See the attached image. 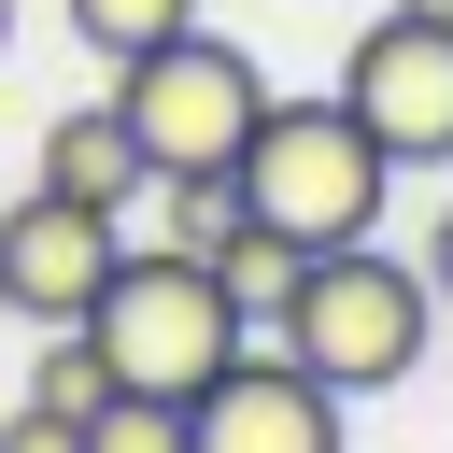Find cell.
Returning a JSON list of instances; mask_svg holds the SVG:
<instances>
[{"label": "cell", "mask_w": 453, "mask_h": 453, "mask_svg": "<svg viewBox=\"0 0 453 453\" xmlns=\"http://www.w3.org/2000/svg\"><path fill=\"white\" fill-rule=\"evenodd\" d=\"M382 198H396V156L382 127L326 85V99H269L255 142H241V212L297 255H340V241H382Z\"/></svg>", "instance_id": "1"}, {"label": "cell", "mask_w": 453, "mask_h": 453, "mask_svg": "<svg viewBox=\"0 0 453 453\" xmlns=\"http://www.w3.org/2000/svg\"><path fill=\"white\" fill-rule=\"evenodd\" d=\"M269 340H283L311 382L382 396V382H411V368H425V340H439V283H425V255L340 241V255H311V269H297V311H283Z\"/></svg>", "instance_id": "2"}, {"label": "cell", "mask_w": 453, "mask_h": 453, "mask_svg": "<svg viewBox=\"0 0 453 453\" xmlns=\"http://www.w3.org/2000/svg\"><path fill=\"white\" fill-rule=\"evenodd\" d=\"M85 340L113 354V396H198L226 354H255V326H241V297L212 283V255H170V241H127V255H113Z\"/></svg>", "instance_id": "3"}, {"label": "cell", "mask_w": 453, "mask_h": 453, "mask_svg": "<svg viewBox=\"0 0 453 453\" xmlns=\"http://www.w3.org/2000/svg\"><path fill=\"white\" fill-rule=\"evenodd\" d=\"M113 113H127L142 170H241V142L269 113V71L226 28H184V42H156V57L113 71Z\"/></svg>", "instance_id": "4"}, {"label": "cell", "mask_w": 453, "mask_h": 453, "mask_svg": "<svg viewBox=\"0 0 453 453\" xmlns=\"http://www.w3.org/2000/svg\"><path fill=\"white\" fill-rule=\"evenodd\" d=\"M340 99L382 127L396 170H453V0H396L354 28L340 57Z\"/></svg>", "instance_id": "5"}, {"label": "cell", "mask_w": 453, "mask_h": 453, "mask_svg": "<svg viewBox=\"0 0 453 453\" xmlns=\"http://www.w3.org/2000/svg\"><path fill=\"white\" fill-rule=\"evenodd\" d=\"M340 382H311L283 340H255V354H226L198 396H184V439L198 453H340Z\"/></svg>", "instance_id": "6"}, {"label": "cell", "mask_w": 453, "mask_h": 453, "mask_svg": "<svg viewBox=\"0 0 453 453\" xmlns=\"http://www.w3.org/2000/svg\"><path fill=\"white\" fill-rule=\"evenodd\" d=\"M113 212H71V198H14L0 212V311H28V326H85L99 311V283H113Z\"/></svg>", "instance_id": "7"}, {"label": "cell", "mask_w": 453, "mask_h": 453, "mask_svg": "<svg viewBox=\"0 0 453 453\" xmlns=\"http://www.w3.org/2000/svg\"><path fill=\"white\" fill-rule=\"evenodd\" d=\"M42 198H71V212H127V198H156V170H142V142H127L113 99H85V113L42 127Z\"/></svg>", "instance_id": "8"}, {"label": "cell", "mask_w": 453, "mask_h": 453, "mask_svg": "<svg viewBox=\"0 0 453 453\" xmlns=\"http://www.w3.org/2000/svg\"><path fill=\"white\" fill-rule=\"evenodd\" d=\"M255 212H241V170H156V241L170 255H226Z\"/></svg>", "instance_id": "9"}, {"label": "cell", "mask_w": 453, "mask_h": 453, "mask_svg": "<svg viewBox=\"0 0 453 453\" xmlns=\"http://www.w3.org/2000/svg\"><path fill=\"white\" fill-rule=\"evenodd\" d=\"M57 14H71V42H85L99 71H127V57H156V42L198 28V0H57Z\"/></svg>", "instance_id": "10"}, {"label": "cell", "mask_w": 453, "mask_h": 453, "mask_svg": "<svg viewBox=\"0 0 453 453\" xmlns=\"http://www.w3.org/2000/svg\"><path fill=\"white\" fill-rule=\"evenodd\" d=\"M297 269H311V255H297V241H269V226H241V241L212 255V283L241 297V326H255V340H269V326L297 311Z\"/></svg>", "instance_id": "11"}, {"label": "cell", "mask_w": 453, "mask_h": 453, "mask_svg": "<svg viewBox=\"0 0 453 453\" xmlns=\"http://www.w3.org/2000/svg\"><path fill=\"white\" fill-rule=\"evenodd\" d=\"M28 396H42V411H71V425H85V411H99V396H113V354H99V340H85V326H42V368H28Z\"/></svg>", "instance_id": "12"}, {"label": "cell", "mask_w": 453, "mask_h": 453, "mask_svg": "<svg viewBox=\"0 0 453 453\" xmlns=\"http://www.w3.org/2000/svg\"><path fill=\"white\" fill-rule=\"evenodd\" d=\"M85 453H198V439H184V396H99Z\"/></svg>", "instance_id": "13"}, {"label": "cell", "mask_w": 453, "mask_h": 453, "mask_svg": "<svg viewBox=\"0 0 453 453\" xmlns=\"http://www.w3.org/2000/svg\"><path fill=\"white\" fill-rule=\"evenodd\" d=\"M0 453H85V425H71V411H42V396H28V411H14V425H0Z\"/></svg>", "instance_id": "14"}, {"label": "cell", "mask_w": 453, "mask_h": 453, "mask_svg": "<svg viewBox=\"0 0 453 453\" xmlns=\"http://www.w3.org/2000/svg\"><path fill=\"white\" fill-rule=\"evenodd\" d=\"M425 283H439V311H453V198H439V226H425Z\"/></svg>", "instance_id": "15"}, {"label": "cell", "mask_w": 453, "mask_h": 453, "mask_svg": "<svg viewBox=\"0 0 453 453\" xmlns=\"http://www.w3.org/2000/svg\"><path fill=\"white\" fill-rule=\"evenodd\" d=\"M0 57H14V0H0Z\"/></svg>", "instance_id": "16"}]
</instances>
